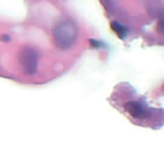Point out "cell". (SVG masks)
I'll use <instances>...</instances> for the list:
<instances>
[{
    "label": "cell",
    "instance_id": "cell-4",
    "mask_svg": "<svg viewBox=\"0 0 164 145\" xmlns=\"http://www.w3.org/2000/svg\"><path fill=\"white\" fill-rule=\"evenodd\" d=\"M111 28L120 38H125L126 37L127 33H128V30H127L126 27H124L123 25L119 24L118 22H111Z\"/></svg>",
    "mask_w": 164,
    "mask_h": 145
},
{
    "label": "cell",
    "instance_id": "cell-1",
    "mask_svg": "<svg viewBox=\"0 0 164 145\" xmlns=\"http://www.w3.org/2000/svg\"><path fill=\"white\" fill-rule=\"evenodd\" d=\"M53 37L54 43L61 50L70 48L74 44L77 38V27L70 20H64L54 27Z\"/></svg>",
    "mask_w": 164,
    "mask_h": 145
},
{
    "label": "cell",
    "instance_id": "cell-3",
    "mask_svg": "<svg viewBox=\"0 0 164 145\" xmlns=\"http://www.w3.org/2000/svg\"><path fill=\"white\" fill-rule=\"evenodd\" d=\"M124 108L135 119H145L149 115V108L143 101L129 100L124 105Z\"/></svg>",
    "mask_w": 164,
    "mask_h": 145
},
{
    "label": "cell",
    "instance_id": "cell-2",
    "mask_svg": "<svg viewBox=\"0 0 164 145\" xmlns=\"http://www.w3.org/2000/svg\"><path fill=\"white\" fill-rule=\"evenodd\" d=\"M38 54L33 47H24L19 53V61L22 63V71L26 74H33L37 69Z\"/></svg>",
    "mask_w": 164,
    "mask_h": 145
}]
</instances>
